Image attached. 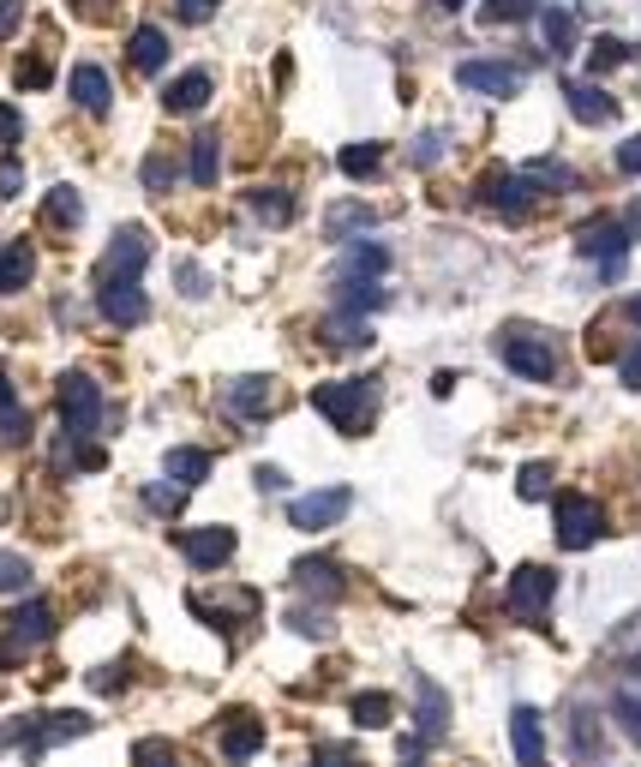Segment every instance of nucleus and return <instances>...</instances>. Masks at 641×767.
I'll return each instance as SVG.
<instances>
[{
    "mask_svg": "<svg viewBox=\"0 0 641 767\" xmlns=\"http://www.w3.org/2000/svg\"><path fill=\"white\" fill-rule=\"evenodd\" d=\"M216 744H222L228 762H252V756L264 749V720H259V713H247V708L222 713V732H216Z\"/></svg>",
    "mask_w": 641,
    "mask_h": 767,
    "instance_id": "14",
    "label": "nucleus"
},
{
    "mask_svg": "<svg viewBox=\"0 0 641 767\" xmlns=\"http://www.w3.org/2000/svg\"><path fill=\"white\" fill-rule=\"evenodd\" d=\"M216 174H222V138L198 133L192 138V157H186V181L192 186H216Z\"/></svg>",
    "mask_w": 641,
    "mask_h": 767,
    "instance_id": "26",
    "label": "nucleus"
},
{
    "mask_svg": "<svg viewBox=\"0 0 641 767\" xmlns=\"http://www.w3.org/2000/svg\"><path fill=\"white\" fill-rule=\"evenodd\" d=\"M371 342V330L360 324V318H348V312H336L324 324V348H366Z\"/></svg>",
    "mask_w": 641,
    "mask_h": 767,
    "instance_id": "33",
    "label": "nucleus"
},
{
    "mask_svg": "<svg viewBox=\"0 0 641 767\" xmlns=\"http://www.w3.org/2000/svg\"><path fill=\"white\" fill-rule=\"evenodd\" d=\"M174 276H181V294H186V300H204V294H210V276H204V271H198V264H192V259H186V264H181V271H174Z\"/></svg>",
    "mask_w": 641,
    "mask_h": 767,
    "instance_id": "48",
    "label": "nucleus"
},
{
    "mask_svg": "<svg viewBox=\"0 0 641 767\" xmlns=\"http://www.w3.org/2000/svg\"><path fill=\"white\" fill-rule=\"evenodd\" d=\"M19 587H31V558L0 552V594H19Z\"/></svg>",
    "mask_w": 641,
    "mask_h": 767,
    "instance_id": "42",
    "label": "nucleus"
},
{
    "mask_svg": "<svg viewBox=\"0 0 641 767\" xmlns=\"http://www.w3.org/2000/svg\"><path fill=\"white\" fill-rule=\"evenodd\" d=\"M528 181H534V186H558V192H570V186H575V174L563 169V162H546V157H540V162H528Z\"/></svg>",
    "mask_w": 641,
    "mask_h": 767,
    "instance_id": "43",
    "label": "nucleus"
},
{
    "mask_svg": "<svg viewBox=\"0 0 641 767\" xmlns=\"http://www.w3.org/2000/svg\"><path fill=\"white\" fill-rule=\"evenodd\" d=\"M247 210L259 216V222H294V192L288 186H252L247 192Z\"/></svg>",
    "mask_w": 641,
    "mask_h": 767,
    "instance_id": "28",
    "label": "nucleus"
},
{
    "mask_svg": "<svg viewBox=\"0 0 641 767\" xmlns=\"http://www.w3.org/2000/svg\"><path fill=\"white\" fill-rule=\"evenodd\" d=\"M169 55H174V48H169V31H162V24H138V31H133V67L138 72H162V67H169Z\"/></svg>",
    "mask_w": 641,
    "mask_h": 767,
    "instance_id": "25",
    "label": "nucleus"
},
{
    "mask_svg": "<svg viewBox=\"0 0 641 767\" xmlns=\"http://www.w3.org/2000/svg\"><path fill=\"white\" fill-rule=\"evenodd\" d=\"M546 492H551V468H546V462H528V468H522V474H516V497H528V504H540Z\"/></svg>",
    "mask_w": 641,
    "mask_h": 767,
    "instance_id": "41",
    "label": "nucleus"
},
{
    "mask_svg": "<svg viewBox=\"0 0 641 767\" xmlns=\"http://www.w3.org/2000/svg\"><path fill=\"white\" fill-rule=\"evenodd\" d=\"M384 271H390V252H384L378 240H354V247H348V276H366V283H378Z\"/></svg>",
    "mask_w": 641,
    "mask_h": 767,
    "instance_id": "31",
    "label": "nucleus"
},
{
    "mask_svg": "<svg viewBox=\"0 0 641 767\" xmlns=\"http://www.w3.org/2000/svg\"><path fill=\"white\" fill-rule=\"evenodd\" d=\"M91 713H24V720L0 725V749H24V756H43L55 744H72V737L91 732Z\"/></svg>",
    "mask_w": 641,
    "mask_h": 767,
    "instance_id": "1",
    "label": "nucleus"
},
{
    "mask_svg": "<svg viewBox=\"0 0 641 767\" xmlns=\"http://www.w3.org/2000/svg\"><path fill=\"white\" fill-rule=\"evenodd\" d=\"M60 426L72 444H91L102 426V384L91 373H60Z\"/></svg>",
    "mask_w": 641,
    "mask_h": 767,
    "instance_id": "3",
    "label": "nucleus"
},
{
    "mask_svg": "<svg viewBox=\"0 0 641 767\" xmlns=\"http://www.w3.org/2000/svg\"><path fill=\"white\" fill-rule=\"evenodd\" d=\"M19 84H24V91H43V84H48V60H19Z\"/></svg>",
    "mask_w": 641,
    "mask_h": 767,
    "instance_id": "52",
    "label": "nucleus"
},
{
    "mask_svg": "<svg viewBox=\"0 0 641 767\" xmlns=\"http://www.w3.org/2000/svg\"><path fill=\"white\" fill-rule=\"evenodd\" d=\"M138 181H145V192H157V198H162V192L174 186V162L162 157V150H150V157L138 162Z\"/></svg>",
    "mask_w": 641,
    "mask_h": 767,
    "instance_id": "39",
    "label": "nucleus"
},
{
    "mask_svg": "<svg viewBox=\"0 0 641 767\" xmlns=\"http://www.w3.org/2000/svg\"><path fill=\"white\" fill-rule=\"evenodd\" d=\"M438 157H444V133H420L414 150H408V162H414V169H432Z\"/></svg>",
    "mask_w": 641,
    "mask_h": 767,
    "instance_id": "46",
    "label": "nucleus"
},
{
    "mask_svg": "<svg viewBox=\"0 0 641 767\" xmlns=\"http://www.w3.org/2000/svg\"><path fill=\"white\" fill-rule=\"evenodd\" d=\"M504 366L516 378H528V384H551L558 378V348H551L546 336H534V330H510L504 336Z\"/></svg>",
    "mask_w": 641,
    "mask_h": 767,
    "instance_id": "8",
    "label": "nucleus"
},
{
    "mask_svg": "<svg viewBox=\"0 0 641 767\" xmlns=\"http://www.w3.org/2000/svg\"><path fill=\"white\" fill-rule=\"evenodd\" d=\"M438 7H444V12H461V7H468V0H438Z\"/></svg>",
    "mask_w": 641,
    "mask_h": 767,
    "instance_id": "62",
    "label": "nucleus"
},
{
    "mask_svg": "<svg viewBox=\"0 0 641 767\" xmlns=\"http://www.w3.org/2000/svg\"><path fill=\"white\" fill-rule=\"evenodd\" d=\"M540 31H546V43H551V55H570V48H575V19L563 7H546Z\"/></svg>",
    "mask_w": 641,
    "mask_h": 767,
    "instance_id": "34",
    "label": "nucleus"
},
{
    "mask_svg": "<svg viewBox=\"0 0 641 767\" xmlns=\"http://www.w3.org/2000/svg\"><path fill=\"white\" fill-rule=\"evenodd\" d=\"M294 587H306V594H318V599H342V594H348L336 558H300V564H294Z\"/></svg>",
    "mask_w": 641,
    "mask_h": 767,
    "instance_id": "19",
    "label": "nucleus"
},
{
    "mask_svg": "<svg viewBox=\"0 0 641 767\" xmlns=\"http://www.w3.org/2000/svg\"><path fill=\"white\" fill-rule=\"evenodd\" d=\"M575 252H582V259H599V264H606V276H618L623 271V252H630V228L587 222V228H575Z\"/></svg>",
    "mask_w": 641,
    "mask_h": 767,
    "instance_id": "11",
    "label": "nucleus"
},
{
    "mask_svg": "<svg viewBox=\"0 0 641 767\" xmlns=\"http://www.w3.org/2000/svg\"><path fill=\"white\" fill-rule=\"evenodd\" d=\"M623 228H630V240H641V198L630 204V222H623Z\"/></svg>",
    "mask_w": 641,
    "mask_h": 767,
    "instance_id": "60",
    "label": "nucleus"
},
{
    "mask_svg": "<svg viewBox=\"0 0 641 767\" xmlns=\"http://www.w3.org/2000/svg\"><path fill=\"white\" fill-rule=\"evenodd\" d=\"M618 373H623V390H641V348H630L618 360Z\"/></svg>",
    "mask_w": 641,
    "mask_h": 767,
    "instance_id": "55",
    "label": "nucleus"
},
{
    "mask_svg": "<svg viewBox=\"0 0 641 767\" xmlns=\"http://www.w3.org/2000/svg\"><path fill=\"white\" fill-rule=\"evenodd\" d=\"M510 744H516L522 767H546V720H540V708H516V713H510Z\"/></svg>",
    "mask_w": 641,
    "mask_h": 767,
    "instance_id": "17",
    "label": "nucleus"
},
{
    "mask_svg": "<svg viewBox=\"0 0 641 767\" xmlns=\"http://www.w3.org/2000/svg\"><path fill=\"white\" fill-rule=\"evenodd\" d=\"M96 312L108 318L114 330H133V324H145V318H150V300H145V288H138V283H102L96 288Z\"/></svg>",
    "mask_w": 641,
    "mask_h": 767,
    "instance_id": "13",
    "label": "nucleus"
},
{
    "mask_svg": "<svg viewBox=\"0 0 641 767\" xmlns=\"http://www.w3.org/2000/svg\"><path fill=\"white\" fill-rule=\"evenodd\" d=\"M252 480H259L264 492H282V485H288V474H282V468H271V462H264V468H259V474H252Z\"/></svg>",
    "mask_w": 641,
    "mask_h": 767,
    "instance_id": "58",
    "label": "nucleus"
},
{
    "mask_svg": "<svg viewBox=\"0 0 641 767\" xmlns=\"http://www.w3.org/2000/svg\"><path fill=\"white\" fill-rule=\"evenodd\" d=\"M234 528H222V522H210V528H186L181 534V552L192 570H222L228 558H234Z\"/></svg>",
    "mask_w": 641,
    "mask_h": 767,
    "instance_id": "10",
    "label": "nucleus"
},
{
    "mask_svg": "<svg viewBox=\"0 0 641 767\" xmlns=\"http://www.w3.org/2000/svg\"><path fill=\"white\" fill-rule=\"evenodd\" d=\"M133 762H138V767H181V749H174L169 737H138V744H133Z\"/></svg>",
    "mask_w": 641,
    "mask_h": 767,
    "instance_id": "37",
    "label": "nucleus"
},
{
    "mask_svg": "<svg viewBox=\"0 0 641 767\" xmlns=\"http://www.w3.org/2000/svg\"><path fill=\"white\" fill-rule=\"evenodd\" d=\"M55 642V606L48 599H24L19 611L7 618V648H0V666H12L19 654H31V648Z\"/></svg>",
    "mask_w": 641,
    "mask_h": 767,
    "instance_id": "7",
    "label": "nucleus"
},
{
    "mask_svg": "<svg viewBox=\"0 0 641 767\" xmlns=\"http://www.w3.org/2000/svg\"><path fill=\"white\" fill-rule=\"evenodd\" d=\"M371 216H378L371 204H336V210H330V222H324V234L342 240L348 228H371Z\"/></svg>",
    "mask_w": 641,
    "mask_h": 767,
    "instance_id": "36",
    "label": "nucleus"
},
{
    "mask_svg": "<svg viewBox=\"0 0 641 767\" xmlns=\"http://www.w3.org/2000/svg\"><path fill=\"white\" fill-rule=\"evenodd\" d=\"M618 169H623V174H641V133L618 145Z\"/></svg>",
    "mask_w": 641,
    "mask_h": 767,
    "instance_id": "54",
    "label": "nucleus"
},
{
    "mask_svg": "<svg viewBox=\"0 0 641 767\" xmlns=\"http://www.w3.org/2000/svg\"><path fill=\"white\" fill-rule=\"evenodd\" d=\"M67 91H72V102H79L84 114H108V102H114V84H108V72H102L96 60H79V67H72Z\"/></svg>",
    "mask_w": 641,
    "mask_h": 767,
    "instance_id": "18",
    "label": "nucleus"
},
{
    "mask_svg": "<svg viewBox=\"0 0 641 767\" xmlns=\"http://www.w3.org/2000/svg\"><path fill=\"white\" fill-rule=\"evenodd\" d=\"M480 19L485 24H522V19H534V0H485Z\"/></svg>",
    "mask_w": 641,
    "mask_h": 767,
    "instance_id": "40",
    "label": "nucleus"
},
{
    "mask_svg": "<svg viewBox=\"0 0 641 767\" xmlns=\"http://www.w3.org/2000/svg\"><path fill=\"white\" fill-rule=\"evenodd\" d=\"M210 7H216V0H181V12H186V19H204Z\"/></svg>",
    "mask_w": 641,
    "mask_h": 767,
    "instance_id": "59",
    "label": "nucleus"
},
{
    "mask_svg": "<svg viewBox=\"0 0 641 767\" xmlns=\"http://www.w3.org/2000/svg\"><path fill=\"white\" fill-rule=\"evenodd\" d=\"M348 504H354L348 485H324V492L294 497V504H288V522H294L300 534H324V528H336V522L348 516Z\"/></svg>",
    "mask_w": 641,
    "mask_h": 767,
    "instance_id": "9",
    "label": "nucleus"
},
{
    "mask_svg": "<svg viewBox=\"0 0 641 767\" xmlns=\"http://www.w3.org/2000/svg\"><path fill=\"white\" fill-rule=\"evenodd\" d=\"M551 594H558V570L522 564L516 575H510V587H504V611H510V618H522V623H534V618H546Z\"/></svg>",
    "mask_w": 641,
    "mask_h": 767,
    "instance_id": "6",
    "label": "nucleus"
},
{
    "mask_svg": "<svg viewBox=\"0 0 641 767\" xmlns=\"http://www.w3.org/2000/svg\"><path fill=\"white\" fill-rule=\"evenodd\" d=\"M414 696H420V737H444V725H450V701H444V689L432 684V677H414Z\"/></svg>",
    "mask_w": 641,
    "mask_h": 767,
    "instance_id": "24",
    "label": "nucleus"
},
{
    "mask_svg": "<svg viewBox=\"0 0 641 767\" xmlns=\"http://www.w3.org/2000/svg\"><path fill=\"white\" fill-rule=\"evenodd\" d=\"M145 504L162 510V516H174V510H181V492H174V485H145Z\"/></svg>",
    "mask_w": 641,
    "mask_h": 767,
    "instance_id": "51",
    "label": "nucleus"
},
{
    "mask_svg": "<svg viewBox=\"0 0 641 767\" xmlns=\"http://www.w3.org/2000/svg\"><path fill=\"white\" fill-rule=\"evenodd\" d=\"M312 767H360V756H354L348 744H318L312 749Z\"/></svg>",
    "mask_w": 641,
    "mask_h": 767,
    "instance_id": "47",
    "label": "nucleus"
},
{
    "mask_svg": "<svg viewBox=\"0 0 641 767\" xmlns=\"http://www.w3.org/2000/svg\"><path fill=\"white\" fill-rule=\"evenodd\" d=\"M228 408H234L240 420H264L276 408V384L264 373L259 378H234V384H228Z\"/></svg>",
    "mask_w": 641,
    "mask_h": 767,
    "instance_id": "21",
    "label": "nucleus"
},
{
    "mask_svg": "<svg viewBox=\"0 0 641 767\" xmlns=\"http://www.w3.org/2000/svg\"><path fill=\"white\" fill-rule=\"evenodd\" d=\"M145 264H150V234H145V228H138V222L114 228L108 252H102V264H96V288L102 283H138Z\"/></svg>",
    "mask_w": 641,
    "mask_h": 767,
    "instance_id": "5",
    "label": "nucleus"
},
{
    "mask_svg": "<svg viewBox=\"0 0 641 767\" xmlns=\"http://www.w3.org/2000/svg\"><path fill=\"white\" fill-rule=\"evenodd\" d=\"M456 79H461V91H480V96H516L522 91V67H510V60H461Z\"/></svg>",
    "mask_w": 641,
    "mask_h": 767,
    "instance_id": "12",
    "label": "nucleus"
},
{
    "mask_svg": "<svg viewBox=\"0 0 641 767\" xmlns=\"http://www.w3.org/2000/svg\"><path fill=\"white\" fill-rule=\"evenodd\" d=\"M72 468H84V474H96V468H102V450H96V444H72Z\"/></svg>",
    "mask_w": 641,
    "mask_h": 767,
    "instance_id": "56",
    "label": "nucleus"
},
{
    "mask_svg": "<svg viewBox=\"0 0 641 767\" xmlns=\"http://www.w3.org/2000/svg\"><path fill=\"white\" fill-rule=\"evenodd\" d=\"M563 96H570V114H575V121H587V126H611V121H618V96H606L594 79H575Z\"/></svg>",
    "mask_w": 641,
    "mask_h": 767,
    "instance_id": "20",
    "label": "nucleus"
},
{
    "mask_svg": "<svg viewBox=\"0 0 641 767\" xmlns=\"http://www.w3.org/2000/svg\"><path fill=\"white\" fill-rule=\"evenodd\" d=\"M48 222L79 228V222H84V198H79L72 186H55V192H48Z\"/></svg>",
    "mask_w": 641,
    "mask_h": 767,
    "instance_id": "35",
    "label": "nucleus"
},
{
    "mask_svg": "<svg viewBox=\"0 0 641 767\" xmlns=\"http://www.w3.org/2000/svg\"><path fill=\"white\" fill-rule=\"evenodd\" d=\"M210 91H216L210 67H192V72H181V79L162 84V108L169 114H198L204 102H210Z\"/></svg>",
    "mask_w": 641,
    "mask_h": 767,
    "instance_id": "16",
    "label": "nucleus"
},
{
    "mask_svg": "<svg viewBox=\"0 0 641 767\" xmlns=\"http://www.w3.org/2000/svg\"><path fill=\"white\" fill-rule=\"evenodd\" d=\"M630 672H636V677H641V654H636V660H630Z\"/></svg>",
    "mask_w": 641,
    "mask_h": 767,
    "instance_id": "64",
    "label": "nucleus"
},
{
    "mask_svg": "<svg viewBox=\"0 0 641 767\" xmlns=\"http://www.w3.org/2000/svg\"><path fill=\"white\" fill-rule=\"evenodd\" d=\"M336 169H342V174H354V181H371V174L384 169V145H371V138H360V145H342Z\"/></svg>",
    "mask_w": 641,
    "mask_h": 767,
    "instance_id": "29",
    "label": "nucleus"
},
{
    "mask_svg": "<svg viewBox=\"0 0 641 767\" xmlns=\"http://www.w3.org/2000/svg\"><path fill=\"white\" fill-rule=\"evenodd\" d=\"M630 318H636V324H641V294H636V300H630Z\"/></svg>",
    "mask_w": 641,
    "mask_h": 767,
    "instance_id": "63",
    "label": "nucleus"
},
{
    "mask_svg": "<svg viewBox=\"0 0 641 767\" xmlns=\"http://www.w3.org/2000/svg\"><path fill=\"white\" fill-rule=\"evenodd\" d=\"M312 408L330 420L336 432H360L378 408V378H336V384H318Z\"/></svg>",
    "mask_w": 641,
    "mask_h": 767,
    "instance_id": "2",
    "label": "nucleus"
},
{
    "mask_svg": "<svg viewBox=\"0 0 641 767\" xmlns=\"http://www.w3.org/2000/svg\"><path fill=\"white\" fill-rule=\"evenodd\" d=\"M0 444H31V414L19 408V390L0 373Z\"/></svg>",
    "mask_w": 641,
    "mask_h": 767,
    "instance_id": "27",
    "label": "nucleus"
},
{
    "mask_svg": "<svg viewBox=\"0 0 641 767\" xmlns=\"http://www.w3.org/2000/svg\"><path fill=\"white\" fill-rule=\"evenodd\" d=\"M384 300H390V294H384L378 283H366V276H348V283H342V312H348V318H360V312H378Z\"/></svg>",
    "mask_w": 641,
    "mask_h": 767,
    "instance_id": "32",
    "label": "nucleus"
},
{
    "mask_svg": "<svg viewBox=\"0 0 641 767\" xmlns=\"http://www.w3.org/2000/svg\"><path fill=\"white\" fill-rule=\"evenodd\" d=\"M551 516H558V546L563 552H587V546L606 534V516H599V504L587 492H558Z\"/></svg>",
    "mask_w": 641,
    "mask_h": 767,
    "instance_id": "4",
    "label": "nucleus"
},
{
    "mask_svg": "<svg viewBox=\"0 0 641 767\" xmlns=\"http://www.w3.org/2000/svg\"><path fill=\"white\" fill-rule=\"evenodd\" d=\"M126 684V672L121 666H102V672H91V689H102V696H108V689H121Z\"/></svg>",
    "mask_w": 641,
    "mask_h": 767,
    "instance_id": "57",
    "label": "nucleus"
},
{
    "mask_svg": "<svg viewBox=\"0 0 641 767\" xmlns=\"http://www.w3.org/2000/svg\"><path fill=\"white\" fill-rule=\"evenodd\" d=\"M288 630H294V636H312V642H324V636H330V618H324V611L294 606V611H288Z\"/></svg>",
    "mask_w": 641,
    "mask_h": 767,
    "instance_id": "44",
    "label": "nucleus"
},
{
    "mask_svg": "<svg viewBox=\"0 0 641 767\" xmlns=\"http://www.w3.org/2000/svg\"><path fill=\"white\" fill-rule=\"evenodd\" d=\"M348 713H354V725H366V732H378V725H390L396 701L384 696V689H360V696L348 701Z\"/></svg>",
    "mask_w": 641,
    "mask_h": 767,
    "instance_id": "30",
    "label": "nucleus"
},
{
    "mask_svg": "<svg viewBox=\"0 0 641 767\" xmlns=\"http://www.w3.org/2000/svg\"><path fill=\"white\" fill-rule=\"evenodd\" d=\"M19 192H24V162L0 157V198H19Z\"/></svg>",
    "mask_w": 641,
    "mask_h": 767,
    "instance_id": "49",
    "label": "nucleus"
},
{
    "mask_svg": "<svg viewBox=\"0 0 641 767\" xmlns=\"http://www.w3.org/2000/svg\"><path fill=\"white\" fill-rule=\"evenodd\" d=\"M31 276H36V247L31 240H7L0 247V294L31 288Z\"/></svg>",
    "mask_w": 641,
    "mask_h": 767,
    "instance_id": "23",
    "label": "nucleus"
},
{
    "mask_svg": "<svg viewBox=\"0 0 641 767\" xmlns=\"http://www.w3.org/2000/svg\"><path fill=\"white\" fill-rule=\"evenodd\" d=\"M611 713H618V725H623V732H630L636 744H641V696H630V689H623V696L611 701Z\"/></svg>",
    "mask_w": 641,
    "mask_h": 767,
    "instance_id": "45",
    "label": "nucleus"
},
{
    "mask_svg": "<svg viewBox=\"0 0 641 767\" xmlns=\"http://www.w3.org/2000/svg\"><path fill=\"white\" fill-rule=\"evenodd\" d=\"M12 12H19V0H0V24H7V19H12Z\"/></svg>",
    "mask_w": 641,
    "mask_h": 767,
    "instance_id": "61",
    "label": "nucleus"
},
{
    "mask_svg": "<svg viewBox=\"0 0 641 767\" xmlns=\"http://www.w3.org/2000/svg\"><path fill=\"white\" fill-rule=\"evenodd\" d=\"M19 133H24L19 108H12V102H0V145H19Z\"/></svg>",
    "mask_w": 641,
    "mask_h": 767,
    "instance_id": "53",
    "label": "nucleus"
},
{
    "mask_svg": "<svg viewBox=\"0 0 641 767\" xmlns=\"http://www.w3.org/2000/svg\"><path fill=\"white\" fill-rule=\"evenodd\" d=\"M534 192H540V186H534L528 174H504V169H497V174H485V181H480V198L492 204V210H504V216H528Z\"/></svg>",
    "mask_w": 641,
    "mask_h": 767,
    "instance_id": "15",
    "label": "nucleus"
},
{
    "mask_svg": "<svg viewBox=\"0 0 641 767\" xmlns=\"http://www.w3.org/2000/svg\"><path fill=\"white\" fill-rule=\"evenodd\" d=\"M210 450H192V444H174L169 456H162V474H169L174 485H181V492H192V485H204L210 480Z\"/></svg>",
    "mask_w": 641,
    "mask_h": 767,
    "instance_id": "22",
    "label": "nucleus"
},
{
    "mask_svg": "<svg viewBox=\"0 0 641 767\" xmlns=\"http://www.w3.org/2000/svg\"><path fill=\"white\" fill-rule=\"evenodd\" d=\"M623 60H630V48H623L618 36H594V48H587V72H618Z\"/></svg>",
    "mask_w": 641,
    "mask_h": 767,
    "instance_id": "38",
    "label": "nucleus"
},
{
    "mask_svg": "<svg viewBox=\"0 0 641 767\" xmlns=\"http://www.w3.org/2000/svg\"><path fill=\"white\" fill-rule=\"evenodd\" d=\"M575 756H599V725H587V713H575Z\"/></svg>",
    "mask_w": 641,
    "mask_h": 767,
    "instance_id": "50",
    "label": "nucleus"
}]
</instances>
